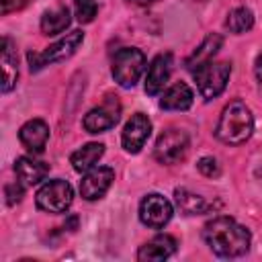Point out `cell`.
I'll list each match as a JSON object with an SVG mask.
<instances>
[{
    "instance_id": "obj_1",
    "label": "cell",
    "mask_w": 262,
    "mask_h": 262,
    "mask_svg": "<svg viewBox=\"0 0 262 262\" xmlns=\"http://www.w3.org/2000/svg\"><path fill=\"white\" fill-rule=\"evenodd\" d=\"M205 244L221 258H237L250 250V231L231 217H215L203 227Z\"/></svg>"
},
{
    "instance_id": "obj_2",
    "label": "cell",
    "mask_w": 262,
    "mask_h": 262,
    "mask_svg": "<svg viewBox=\"0 0 262 262\" xmlns=\"http://www.w3.org/2000/svg\"><path fill=\"white\" fill-rule=\"evenodd\" d=\"M252 131H254V117L250 108L242 100H233L223 108L215 135L219 141L227 145H239L250 139Z\"/></svg>"
},
{
    "instance_id": "obj_3",
    "label": "cell",
    "mask_w": 262,
    "mask_h": 262,
    "mask_svg": "<svg viewBox=\"0 0 262 262\" xmlns=\"http://www.w3.org/2000/svg\"><path fill=\"white\" fill-rule=\"evenodd\" d=\"M143 70H145V55L141 49L125 47V49H119L115 53L111 72H113V78L119 86L133 88L137 84V80L141 78Z\"/></svg>"
},
{
    "instance_id": "obj_4",
    "label": "cell",
    "mask_w": 262,
    "mask_h": 262,
    "mask_svg": "<svg viewBox=\"0 0 262 262\" xmlns=\"http://www.w3.org/2000/svg\"><path fill=\"white\" fill-rule=\"evenodd\" d=\"M192 74H194L196 88H199L201 96L211 100L225 90L229 74H231V66L227 61H209V63L201 66L199 70H194Z\"/></svg>"
},
{
    "instance_id": "obj_5",
    "label": "cell",
    "mask_w": 262,
    "mask_h": 262,
    "mask_svg": "<svg viewBox=\"0 0 262 262\" xmlns=\"http://www.w3.org/2000/svg\"><path fill=\"white\" fill-rule=\"evenodd\" d=\"M84 41V33L82 31H72L68 33L66 37H61L59 41H55L53 45L45 47L43 51L39 53H29V63H31V70H39L47 63H53V61H61L70 55L76 53V49L82 45Z\"/></svg>"
},
{
    "instance_id": "obj_6",
    "label": "cell",
    "mask_w": 262,
    "mask_h": 262,
    "mask_svg": "<svg viewBox=\"0 0 262 262\" xmlns=\"http://www.w3.org/2000/svg\"><path fill=\"white\" fill-rule=\"evenodd\" d=\"M74 199V190L66 180H49L37 190V207L47 213H63Z\"/></svg>"
},
{
    "instance_id": "obj_7",
    "label": "cell",
    "mask_w": 262,
    "mask_h": 262,
    "mask_svg": "<svg viewBox=\"0 0 262 262\" xmlns=\"http://www.w3.org/2000/svg\"><path fill=\"white\" fill-rule=\"evenodd\" d=\"M188 151V135L182 129H166L154 147V156L160 164H176L180 162Z\"/></svg>"
},
{
    "instance_id": "obj_8",
    "label": "cell",
    "mask_w": 262,
    "mask_h": 262,
    "mask_svg": "<svg viewBox=\"0 0 262 262\" xmlns=\"http://www.w3.org/2000/svg\"><path fill=\"white\" fill-rule=\"evenodd\" d=\"M121 119V102L117 100V96H108L100 106H94L92 111L86 113L82 125L88 133H102L113 129Z\"/></svg>"
},
{
    "instance_id": "obj_9",
    "label": "cell",
    "mask_w": 262,
    "mask_h": 262,
    "mask_svg": "<svg viewBox=\"0 0 262 262\" xmlns=\"http://www.w3.org/2000/svg\"><path fill=\"white\" fill-rule=\"evenodd\" d=\"M172 203L158 192H151L147 196H143L141 205H139V219L143 225L151 227V229H160L164 227L170 219H172Z\"/></svg>"
},
{
    "instance_id": "obj_10",
    "label": "cell",
    "mask_w": 262,
    "mask_h": 262,
    "mask_svg": "<svg viewBox=\"0 0 262 262\" xmlns=\"http://www.w3.org/2000/svg\"><path fill=\"white\" fill-rule=\"evenodd\" d=\"M115 180V172L108 166H98V168H90L84 178L80 180V194L86 201H96L100 196H104V192L111 188Z\"/></svg>"
},
{
    "instance_id": "obj_11",
    "label": "cell",
    "mask_w": 262,
    "mask_h": 262,
    "mask_svg": "<svg viewBox=\"0 0 262 262\" xmlns=\"http://www.w3.org/2000/svg\"><path fill=\"white\" fill-rule=\"evenodd\" d=\"M149 133H151V121H149L143 113H135V115L127 121V125H125V129H123V135H121L123 147H125L127 151H131V154H137V151L145 145Z\"/></svg>"
},
{
    "instance_id": "obj_12",
    "label": "cell",
    "mask_w": 262,
    "mask_h": 262,
    "mask_svg": "<svg viewBox=\"0 0 262 262\" xmlns=\"http://www.w3.org/2000/svg\"><path fill=\"white\" fill-rule=\"evenodd\" d=\"M172 74V55L170 53H162L158 57H154V61L147 68L145 74V92L147 94H160L168 82Z\"/></svg>"
},
{
    "instance_id": "obj_13",
    "label": "cell",
    "mask_w": 262,
    "mask_h": 262,
    "mask_svg": "<svg viewBox=\"0 0 262 262\" xmlns=\"http://www.w3.org/2000/svg\"><path fill=\"white\" fill-rule=\"evenodd\" d=\"M18 139L29 151L41 154L47 145V139H49V125L43 119H31L20 127Z\"/></svg>"
},
{
    "instance_id": "obj_14",
    "label": "cell",
    "mask_w": 262,
    "mask_h": 262,
    "mask_svg": "<svg viewBox=\"0 0 262 262\" xmlns=\"http://www.w3.org/2000/svg\"><path fill=\"white\" fill-rule=\"evenodd\" d=\"M176 239L172 237V235H168V233H160V235H156V237H151L149 242H145L141 248H139V252H137V260H147V262H158V260H166V258H170L174 252H176Z\"/></svg>"
},
{
    "instance_id": "obj_15",
    "label": "cell",
    "mask_w": 262,
    "mask_h": 262,
    "mask_svg": "<svg viewBox=\"0 0 262 262\" xmlns=\"http://www.w3.org/2000/svg\"><path fill=\"white\" fill-rule=\"evenodd\" d=\"M14 172H16L18 182H23L25 186H33L49 174V164L35 160L31 156H23L14 162Z\"/></svg>"
},
{
    "instance_id": "obj_16",
    "label": "cell",
    "mask_w": 262,
    "mask_h": 262,
    "mask_svg": "<svg viewBox=\"0 0 262 262\" xmlns=\"http://www.w3.org/2000/svg\"><path fill=\"white\" fill-rule=\"evenodd\" d=\"M192 100H194V94L190 86L184 82H176L162 94L160 106L166 111H186L192 104Z\"/></svg>"
},
{
    "instance_id": "obj_17",
    "label": "cell",
    "mask_w": 262,
    "mask_h": 262,
    "mask_svg": "<svg viewBox=\"0 0 262 262\" xmlns=\"http://www.w3.org/2000/svg\"><path fill=\"white\" fill-rule=\"evenodd\" d=\"M221 45H223V37L217 35V33H211V35L205 37V41L194 49V53L186 59V68H188L190 72H194V70H199L201 66L213 61V57H215V53L221 49Z\"/></svg>"
},
{
    "instance_id": "obj_18",
    "label": "cell",
    "mask_w": 262,
    "mask_h": 262,
    "mask_svg": "<svg viewBox=\"0 0 262 262\" xmlns=\"http://www.w3.org/2000/svg\"><path fill=\"white\" fill-rule=\"evenodd\" d=\"M18 78L16 68V51L12 47V41L8 37L2 39V92H8L14 88Z\"/></svg>"
},
{
    "instance_id": "obj_19",
    "label": "cell",
    "mask_w": 262,
    "mask_h": 262,
    "mask_svg": "<svg viewBox=\"0 0 262 262\" xmlns=\"http://www.w3.org/2000/svg\"><path fill=\"white\" fill-rule=\"evenodd\" d=\"M104 154V145L102 143H86L82 145L80 149H76L72 156H70V162H72V168L76 172H88L90 168L96 166V162L102 158Z\"/></svg>"
},
{
    "instance_id": "obj_20",
    "label": "cell",
    "mask_w": 262,
    "mask_h": 262,
    "mask_svg": "<svg viewBox=\"0 0 262 262\" xmlns=\"http://www.w3.org/2000/svg\"><path fill=\"white\" fill-rule=\"evenodd\" d=\"M70 10L68 6H55L43 12L41 16V31L45 35H57L70 27Z\"/></svg>"
},
{
    "instance_id": "obj_21",
    "label": "cell",
    "mask_w": 262,
    "mask_h": 262,
    "mask_svg": "<svg viewBox=\"0 0 262 262\" xmlns=\"http://www.w3.org/2000/svg\"><path fill=\"white\" fill-rule=\"evenodd\" d=\"M174 196H176V205H178L180 211L186 213V215L205 213V211L209 209V205H207V201H205L203 196H199V194H194V192H190V190H186V188H176Z\"/></svg>"
},
{
    "instance_id": "obj_22",
    "label": "cell",
    "mask_w": 262,
    "mask_h": 262,
    "mask_svg": "<svg viewBox=\"0 0 262 262\" xmlns=\"http://www.w3.org/2000/svg\"><path fill=\"white\" fill-rule=\"evenodd\" d=\"M225 27L235 33V35H242L246 31H250L254 27V14L250 8L246 6H239V8H233L229 14H227V20H225Z\"/></svg>"
},
{
    "instance_id": "obj_23",
    "label": "cell",
    "mask_w": 262,
    "mask_h": 262,
    "mask_svg": "<svg viewBox=\"0 0 262 262\" xmlns=\"http://www.w3.org/2000/svg\"><path fill=\"white\" fill-rule=\"evenodd\" d=\"M74 6L80 23H92L98 12V0H74Z\"/></svg>"
},
{
    "instance_id": "obj_24",
    "label": "cell",
    "mask_w": 262,
    "mask_h": 262,
    "mask_svg": "<svg viewBox=\"0 0 262 262\" xmlns=\"http://www.w3.org/2000/svg\"><path fill=\"white\" fill-rule=\"evenodd\" d=\"M196 168L205 174V176H209V178H213V176H219V164H217V160L215 158H201L199 160V164H196Z\"/></svg>"
},
{
    "instance_id": "obj_25",
    "label": "cell",
    "mask_w": 262,
    "mask_h": 262,
    "mask_svg": "<svg viewBox=\"0 0 262 262\" xmlns=\"http://www.w3.org/2000/svg\"><path fill=\"white\" fill-rule=\"evenodd\" d=\"M23 188H25V184L23 182H14V184H8L6 186V203L8 205H14V203H18L20 199H23Z\"/></svg>"
},
{
    "instance_id": "obj_26",
    "label": "cell",
    "mask_w": 262,
    "mask_h": 262,
    "mask_svg": "<svg viewBox=\"0 0 262 262\" xmlns=\"http://www.w3.org/2000/svg\"><path fill=\"white\" fill-rule=\"evenodd\" d=\"M27 2H29V0H0V10H2V14H8V12H12V10L23 8Z\"/></svg>"
},
{
    "instance_id": "obj_27",
    "label": "cell",
    "mask_w": 262,
    "mask_h": 262,
    "mask_svg": "<svg viewBox=\"0 0 262 262\" xmlns=\"http://www.w3.org/2000/svg\"><path fill=\"white\" fill-rule=\"evenodd\" d=\"M256 80H258V86L262 90V55L256 59Z\"/></svg>"
},
{
    "instance_id": "obj_28",
    "label": "cell",
    "mask_w": 262,
    "mask_h": 262,
    "mask_svg": "<svg viewBox=\"0 0 262 262\" xmlns=\"http://www.w3.org/2000/svg\"><path fill=\"white\" fill-rule=\"evenodd\" d=\"M131 4H135V6H149V4H154L156 0H129Z\"/></svg>"
}]
</instances>
